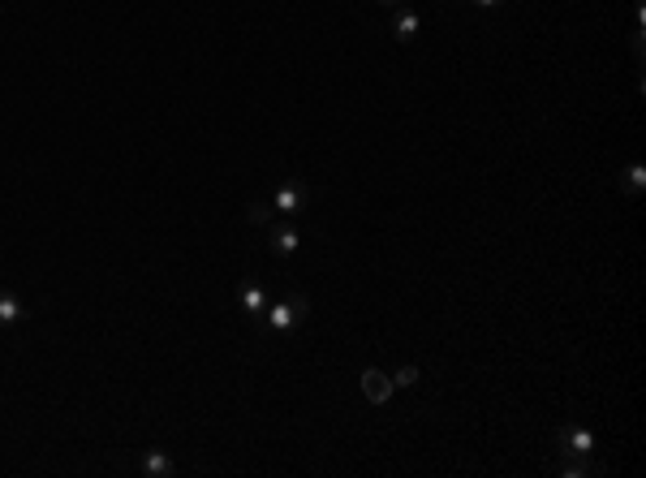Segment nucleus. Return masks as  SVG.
Instances as JSON below:
<instances>
[{"label":"nucleus","instance_id":"obj_1","mask_svg":"<svg viewBox=\"0 0 646 478\" xmlns=\"http://www.w3.org/2000/svg\"><path fill=\"white\" fill-rule=\"evenodd\" d=\"M311 315V302L302 298V293H289L285 302H268V311H263V319L259 323H268L272 332H289L297 319Z\"/></svg>","mask_w":646,"mask_h":478},{"label":"nucleus","instance_id":"obj_2","mask_svg":"<svg viewBox=\"0 0 646 478\" xmlns=\"http://www.w3.org/2000/svg\"><path fill=\"white\" fill-rule=\"evenodd\" d=\"M268 246H272L276 259H289L302 250V233H297L294 224H285V220H272V229H268Z\"/></svg>","mask_w":646,"mask_h":478},{"label":"nucleus","instance_id":"obj_3","mask_svg":"<svg viewBox=\"0 0 646 478\" xmlns=\"http://www.w3.org/2000/svg\"><path fill=\"white\" fill-rule=\"evenodd\" d=\"M556 448H560V457H590L595 453V436H590L587 427H560Z\"/></svg>","mask_w":646,"mask_h":478},{"label":"nucleus","instance_id":"obj_4","mask_svg":"<svg viewBox=\"0 0 646 478\" xmlns=\"http://www.w3.org/2000/svg\"><path fill=\"white\" fill-rule=\"evenodd\" d=\"M362 392H367L371 405H388V397L396 392V383H392V375H384L379 366H367V371H362Z\"/></svg>","mask_w":646,"mask_h":478},{"label":"nucleus","instance_id":"obj_5","mask_svg":"<svg viewBox=\"0 0 646 478\" xmlns=\"http://www.w3.org/2000/svg\"><path fill=\"white\" fill-rule=\"evenodd\" d=\"M272 212L276 216H302L306 212V190L302 185H276Z\"/></svg>","mask_w":646,"mask_h":478},{"label":"nucleus","instance_id":"obj_6","mask_svg":"<svg viewBox=\"0 0 646 478\" xmlns=\"http://www.w3.org/2000/svg\"><path fill=\"white\" fill-rule=\"evenodd\" d=\"M268 289H263V284H250V280H246V284H237V306H241V315L246 319H263V311H268Z\"/></svg>","mask_w":646,"mask_h":478},{"label":"nucleus","instance_id":"obj_7","mask_svg":"<svg viewBox=\"0 0 646 478\" xmlns=\"http://www.w3.org/2000/svg\"><path fill=\"white\" fill-rule=\"evenodd\" d=\"M418 31H423V18H418L414 9H396V14H392V40L396 43H414Z\"/></svg>","mask_w":646,"mask_h":478},{"label":"nucleus","instance_id":"obj_8","mask_svg":"<svg viewBox=\"0 0 646 478\" xmlns=\"http://www.w3.org/2000/svg\"><path fill=\"white\" fill-rule=\"evenodd\" d=\"M556 474L560 478H599L604 474V465L590 461V457H565L560 465H556Z\"/></svg>","mask_w":646,"mask_h":478},{"label":"nucleus","instance_id":"obj_9","mask_svg":"<svg viewBox=\"0 0 646 478\" xmlns=\"http://www.w3.org/2000/svg\"><path fill=\"white\" fill-rule=\"evenodd\" d=\"M26 319V302L18 293H9V289H0V328H14Z\"/></svg>","mask_w":646,"mask_h":478},{"label":"nucleus","instance_id":"obj_10","mask_svg":"<svg viewBox=\"0 0 646 478\" xmlns=\"http://www.w3.org/2000/svg\"><path fill=\"white\" fill-rule=\"evenodd\" d=\"M173 457H164V453H159V448H151V453H147V457H142V474L147 478H173Z\"/></svg>","mask_w":646,"mask_h":478},{"label":"nucleus","instance_id":"obj_11","mask_svg":"<svg viewBox=\"0 0 646 478\" xmlns=\"http://www.w3.org/2000/svg\"><path fill=\"white\" fill-rule=\"evenodd\" d=\"M642 185H646V168L642 164H629L625 168V190L629 194H642Z\"/></svg>","mask_w":646,"mask_h":478},{"label":"nucleus","instance_id":"obj_12","mask_svg":"<svg viewBox=\"0 0 646 478\" xmlns=\"http://www.w3.org/2000/svg\"><path fill=\"white\" fill-rule=\"evenodd\" d=\"M272 203H250V207H246V220H250V224H272Z\"/></svg>","mask_w":646,"mask_h":478},{"label":"nucleus","instance_id":"obj_13","mask_svg":"<svg viewBox=\"0 0 646 478\" xmlns=\"http://www.w3.org/2000/svg\"><path fill=\"white\" fill-rule=\"evenodd\" d=\"M418 379H423V371H418V366H401V371L392 375V383H396V388H414Z\"/></svg>","mask_w":646,"mask_h":478},{"label":"nucleus","instance_id":"obj_14","mask_svg":"<svg viewBox=\"0 0 646 478\" xmlns=\"http://www.w3.org/2000/svg\"><path fill=\"white\" fill-rule=\"evenodd\" d=\"M474 5H478V9H496L500 0H474Z\"/></svg>","mask_w":646,"mask_h":478},{"label":"nucleus","instance_id":"obj_15","mask_svg":"<svg viewBox=\"0 0 646 478\" xmlns=\"http://www.w3.org/2000/svg\"><path fill=\"white\" fill-rule=\"evenodd\" d=\"M379 5H384V9H392V5H401V0H379Z\"/></svg>","mask_w":646,"mask_h":478}]
</instances>
